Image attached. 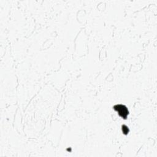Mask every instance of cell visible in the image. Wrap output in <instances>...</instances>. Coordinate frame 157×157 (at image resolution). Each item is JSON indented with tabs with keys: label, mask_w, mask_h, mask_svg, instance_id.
Listing matches in <instances>:
<instances>
[{
	"label": "cell",
	"mask_w": 157,
	"mask_h": 157,
	"mask_svg": "<svg viewBox=\"0 0 157 157\" xmlns=\"http://www.w3.org/2000/svg\"><path fill=\"white\" fill-rule=\"evenodd\" d=\"M114 109L118 112L119 115L122 117L124 118H126L128 114V111L126 109V107L123 105H115Z\"/></svg>",
	"instance_id": "1"
}]
</instances>
